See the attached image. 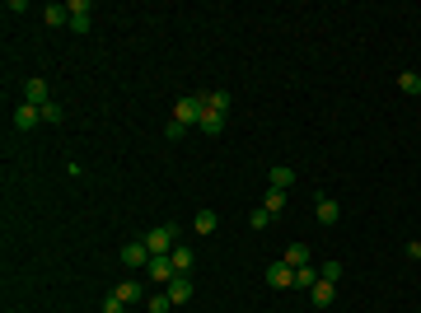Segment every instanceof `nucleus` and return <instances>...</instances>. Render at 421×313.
Instances as JSON below:
<instances>
[{
	"label": "nucleus",
	"instance_id": "obj_1",
	"mask_svg": "<svg viewBox=\"0 0 421 313\" xmlns=\"http://www.w3.org/2000/svg\"><path fill=\"white\" fill-rule=\"evenodd\" d=\"M202 112H206V94H183V99H178V103H173V117H169V122H178V127H197V122H202Z\"/></svg>",
	"mask_w": 421,
	"mask_h": 313
},
{
	"label": "nucleus",
	"instance_id": "obj_2",
	"mask_svg": "<svg viewBox=\"0 0 421 313\" xmlns=\"http://www.w3.org/2000/svg\"><path fill=\"white\" fill-rule=\"evenodd\" d=\"M141 238H145L150 258H169V253L178 248V229H173V225H155L150 234H141Z\"/></svg>",
	"mask_w": 421,
	"mask_h": 313
},
{
	"label": "nucleus",
	"instance_id": "obj_3",
	"mask_svg": "<svg viewBox=\"0 0 421 313\" xmlns=\"http://www.w3.org/2000/svg\"><path fill=\"white\" fill-rule=\"evenodd\" d=\"M122 266H132V271H145V266H150V248H145V238L122 243Z\"/></svg>",
	"mask_w": 421,
	"mask_h": 313
},
{
	"label": "nucleus",
	"instance_id": "obj_4",
	"mask_svg": "<svg viewBox=\"0 0 421 313\" xmlns=\"http://www.w3.org/2000/svg\"><path fill=\"white\" fill-rule=\"evenodd\" d=\"M24 103H33V108H47V103H52V89H47V79H43V75L24 79Z\"/></svg>",
	"mask_w": 421,
	"mask_h": 313
},
{
	"label": "nucleus",
	"instance_id": "obj_5",
	"mask_svg": "<svg viewBox=\"0 0 421 313\" xmlns=\"http://www.w3.org/2000/svg\"><path fill=\"white\" fill-rule=\"evenodd\" d=\"M66 10H71V33H89V28H94V10H89V0H71Z\"/></svg>",
	"mask_w": 421,
	"mask_h": 313
},
{
	"label": "nucleus",
	"instance_id": "obj_6",
	"mask_svg": "<svg viewBox=\"0 0 421 313\" xmlns=\"http://www.w3.org/2000/svg\"><path fill=\"white\" fill-rule=\"evenodd\" d=\"M267 281H272L276 290H290V286H295V266H290L286 258H281V262H272V266H267Z\"/></svg>",
	"mask_w": 421,
	"mask_h": 313
},
{
	"label": "nucleus",
	"instance_id": "obj_7",
	"mask_svg": "<svg viewBox=\"0 0 421 313\" xmlns=\"http://www.w3.org/2000/svg\"><path fill=\"white\" fill-rule=\"evenodd\" d=\"M145 276H150V281H155V286L164 290L169 281H173V276H178V271H173V262H169V258H150V266H145Z\"/></svg>",
	"mask_w": 421,
	"mask_h": 313
},
{
	"label": "nucleus",
	"instance_id": "obj_8",
	"mask_svg": "<svg viewBox=\"0 0 421 313\" xmlns=\"http://www.w3.org/2000/svg\"><path fill=\"white\" fill-rule=\"evenodd\" d=\"M314 210H318V225H337V220H342V206H337L333 197H323V192L314 197Z\"/></svg>",
	"mask_w": 421,
	"mask_h": 313
},
{
	"label": "nucleus",
	"instance_id": "obj_9",
	"mask_svg": "<svg viewBox=\"0 0 421 313\" xmlns=\"http://www.w3.org/2000/svg\"><path fill=\"white\" fill-rule=\"evenodd\" d=\"M267 187L290 192V187H295V168H290V164H272V168H267Z\"/></svg>",
	"mask_w": 421,
	"mask_h": 313
},
{
	"label": "nucleus",
	"instance_id": "obj_10",
	"mask_svg": "<svg viewBox=\"0 0 421 313\" xmlns=\"http://www.w3.org/2000/svg\"><path fill=\"white\" fill-rule=\"evenodd\" d=\"M43 122V108H33V103H19L14 108V131H33Z\"/></svg>",
	"mask_w": 421,
	"mask_h": 313
},
{
	"label": "nucleus",
	"instance_id": "obj_11",
	"mask_svg": "<svg viewBox=\"0 0 421 313\" xmlns=\"http://www.w3.org/2000/svg\"><path fill=\"white\" fill-rule=\"evenodd\" d=\"M333 299H337V286H333V281H314V290H309V304H314V309H328Z\"/></svg>",
	"mask_w": 421,
	"mask_h": 313
},
{
	"label": "nucleus",
	"instance_id": "obj_12",
	"mask_svg": "<svg viewBox=\"0 0 421 313\" xmlns=\"http://www.w3.org/2000/svg\"><path fill=\"white\" fill-rule=\"evenodd\" d=\"M164 290H169V299H173V304H187V299L197 295V290H192V276H173Z\"/></svg>",
	"mask_w": 421,
	"mask_h": 313
},
{
	"label": "nucleus",
	"instance_id": "obj_13",
	"mask_svg": "<svg viewBox=\"0 0 421 313\" xmlns=\"http://www.w3.org/2000/svg\"><path fill=\"white\" fill-rule=\"evenodd\" d=\"M169 262H173V271H178V276H192V262H197V253H192L187 243H178V248L169 253Z\"/></svg>",
	"mask_w": 421,
	"mask_h": 313
},
{
	"label": "nucleus",
	"instance_id": "obj_14",
	"mask_svg": "<svg viewBox=\"0 0 421 313\" xmlns=\"http://www.w3.org/2000/svg\"><path fill=\"white\" fill-rule=\"evenodd\" d=\"M286 192H281V187H267V197H263V210L267 215H272V220H276V215H281V210H286Z\"/></svg>",
	"mask_w": 421,
	"mask_h": 313
},
{
	"label": "nucleus",
	"instance_id": "obj_15",
	"mask_svg": "<svg viewBox=\"0 0 421 313\" xmlns=\"http://www.w3.org/2000/svg\"><path fill=\"white\" fill-rule=\"evenodd\" d=\"M197 131H202V136H220V131H225V112H202V122H197Z\"/></svg>",
	"mask_w": 421,
	"mask_h": 313
},
{
	"label": "nucleus",
	"instance_id": "obj_16",
	"mask_svg": "<svg viewBox=\"0 0 421 313\" xmlns=\"http://www.w3.org/2000/svg\"><path fill=\"white\" fill-rule=\"evenodd\" d=\"M230 103H234L230 89H206V108L210 112H225V117H230Z\"/></svg>",
	"mask_w": 421,
	"mask_h": 313
},
{
	"label": "nucleus",
	"instance_id": "obj_17",
	"mask_svg": "<svg viewBox=\"0 0 421 313\" xmlns=\"http://www.w3.org/2000/svg\"><path fill=\"white\" fill-rule=\"evenodd\" d=\"M112 295H117L122 304H141V299H145V290H141V281H122V286L112 290Z\"/></svg>",
	"mask_w": 421,
	"mask_h": 313
},
{
	"label": "nucleus",
	"instance_id": "obj_18",
	"mask_svg": "<svg viewBox=\"0 0 421 313\" xmlns=\"http://www.w3.org/2000/svg\"><path fill=\"white\" fill-rule=\"evenodd\" d=\"M43 19H47V28H71V10H66V5H47V10H43Z\"/></svg>",
	"mask_w": 421,
	"mask_h": 313
},
{
	"label": "nucleus",
	"instance_id": "obj_19",
	"mask_svg": "<svg viewBox=\"0 0 421 313\" xmlns=\"http://www.w3.org/2000/svg\"><path fill=\"white\" fill-rule=\"evenodd\" d=\"M173 309H178V304L169 299V290H159V295H150V299H145V313H173Z\"/></svg>",
	"mask_w": 421,
	"mask_h": 313
},
{
	"label": "nucleus",
	"instance_id": "obj_20",
	"mask_svg": "<svg viewBox=\"0 0 421 313\" xmlns=\"http://www.w3.org/2000/svg\"><path fill=\"white\" fill-rule=\"evenodd\" d=\"M192 225H197V234H215L220 215H215V210H197V220H192Z\"/></svg>",
	"mask_w": 421,
	"mask_h": 313
},
{
	"label": "nucleus",
	"instance_id": "obj_21",
	"mask_svg": "<svg viewBox=\"0 0 421 313\" xmlns=\"http://www.w3.org/2000/svg\"><path fill=\"white\" fill-rule=\"evenodd\" d=\"M286 262L295 266V271H300V266H309V248H304V243H290V248H286Z\"/></svg>",
	"mask_w": 421,
	"mask_h": 313
},
{
	"label": "nucleus",
	"instance_id": "obj_22",
	"mask_svg": "<svg viewBox=\"0 0 421 313\" xmlns=\"http://www.w3.org/2000/svg\"><path fill=\"white\" fill-rule=\"evenodd\" d=\"M314 281H318L314 266H300V271H295V290H304V295H309V290H314Z\"/></svg>",
	"mask_w": 421,
	"mask_h": 313
},
{
	"label": "nucleus",
	"instance_id": "obj_23",
	"mask_svg": "<svg viewBox=\"0 0 421 313\" xmlns=\"http://www.w3.org/2000/svg\"><path fill=\"white\" fill-rule=\"evenodd\" d=\"M398 89H402V94H421V75L417 71H402V75H398Z\"/></svg>",
	"mask_w": 421,
	"mask_h": 313
},
{
	"label": "nucleus",
	"instance_id": "obj_24",
	"mask_svg": "<svg viewBox=\"0 0 421 313\" xmlns=\"http://www.w3.org/2000/svg\"><path fill=\"white\" fill-rule=\"evenodd\" d=\"M318 281H333V286H337V281H342V262H323V266H318Z\"/></svg>",
	"mask_w": 421,
	"mask_h": 313
},
{
	"label": "nucleus",
	"instance_id": "obj_25",
	"mask_svg": "<svg viewBox=\"0 0 421 313\" xmlns=\"http://www.w3.org/2000/svg\"><path fill=\"white\" fill-rule=\"evenodd\" d=\"M61 117H66V108L56 103V99H52V103H47V108H43V122H52V127H56V122H61Z\"/></svg>",
	"mask_w": 421,
	"mask_h": 313
},
{
	"label": "nucleus",
	"instance_id": "obj_26",
	"mask_svg": "<svg viewBox=\"0 0 421 313\" xmlns=\"http://www.w3.org/2000/svg\"><path fill=\"white\" fill-rule=\"evenodd\" d=\"M248 225H253V229H267V225H272V215H267V210L258 206V210H253V215H248Z\"/></svg>",
	"mask_w": 421,
	"mask_h": 313
},
{
	"label": "nucleus",
	"instance_id": "obj_27",
	"mask_svg": "<svg viewBox=\"0 0 421 313\" xmlns=\"http://www.w3.org/2000/svg\"><path fill=\"white\" fill-rule=\"evenodd\" d=\"M122 309H127V304H122L117 295H108V299H104V313H122Z\"/></svg>",
	"mask_w": 421,
	"mask_h": 313
},
{
	"label": "nucleus",
	"instance_id": "obj_28",
	"mask_svg": "<svg viewBox=\"0 0 421 313\" xmlns=\"http://www.w3.org/2000/svg\"><path fill=\"white\" fill-rule=\"evenodd\" d=\"M407 258H417V262H421V238H412V243H407Z\"/></svg>",
	"mask_w": 421,
	"mask_h": 313
}]
</instances>
